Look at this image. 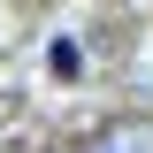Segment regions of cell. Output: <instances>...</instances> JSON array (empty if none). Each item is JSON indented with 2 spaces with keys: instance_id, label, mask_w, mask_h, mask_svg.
I'll list each match as a JSON object with an SVG mask.
<instances>
[{
  "instance_id": "7a4b0ae2",
  "label": "cell",
  "mask_w": 153,
  "mask_h": 153,
  "mask_svg": "<svg viewBox=\"0 0 153 153\" xmlns=\"http://www.w3.org/2000/svg\"><path fill=\"white\" fill-rule=\"evenodd\" d=\"M107 153H138V146H130V138H123V146H107Z\"/></svg>"
},
{
  "instance_id": "6da1fadb",
  "label": "cell",
  "mask_w": 153,
  "mask_h": 153,
  "mask_svg": "<svg viewBox=\"0 0 153 153\" xmlns=\"http://www.w3.org/2000/svg\"><path fill=\"white\" fill-rule=\"evenodd\" d=\"M46 69H54L61 84H76V76H84V46H76L69 31H61V38H46Z\"/></svg>"
}]
</instances>
